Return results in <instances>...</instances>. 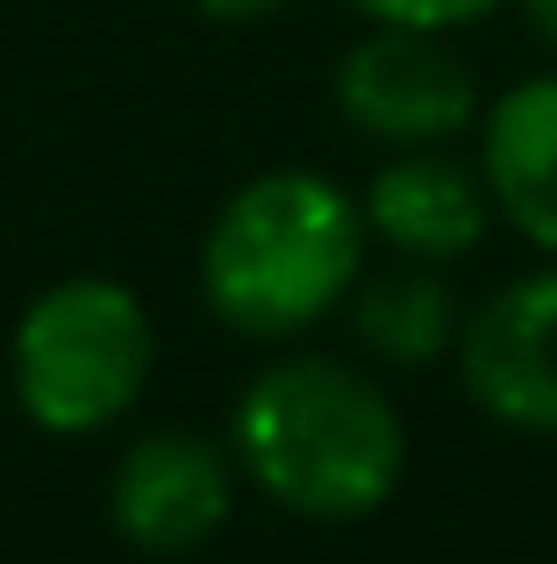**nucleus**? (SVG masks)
Instances as JSON below:
<instances>
[{
  "instance_id": "nucleus-12",
  "label": "nucleus",
  "mask_w": 557,
  "mask_h": 564,
  "mask_svg": "<svg viewBox=\"0 0 557 564\" xmlns=\"http://www.w3.org/2000/svg\"><path fill=\"white\" fill-rule=\"evenodd\" d=\"M522 22H529V36L557 57V0H522Z\"/></svg>"
},
{
  "instance_id": "nucleus-1",
  "label": "nucleus",
  "mask_w": 557,
  "mask_h": 564,
  "mask_svg": "<svg viewBox=\"0 0 557 564\" xmlns=\"http://www.w3.org/2000/svg\"><path fill=\"white\" fill-rule=\"evenodd\" d=\"M229 457L237 479L301 522H364L407 471V422L364 365L293 350L237 393Z\"/></svg>"
},
{
  "instance_id": "nucleus-7",
  "label": "nucleus",
  "mask_w": 557,
  "mask_h": 564,
  "mask_svg": "<svg viewBox=\"0 0 557 564\" xmlns=\"http://www.w3.org/2000/svg\"><path fill=\"white\" fill-rule=\"evenodd\" d=\"M364 229L372 243H386L393 258H422V264H458L487 243L493 229V193L479 165H458L444 143L422 151H393L364 186Z\"/></svg>"
},
{
  "instance_id": "nucleus-9",
  "label": "nucleus",
  "mask_w": 557,
  "mask_h": 564,
  "mask_svg": "<svg viewBox=\"0 0 557 564\" xmlns=\"http://www.w3.org/2000/svg\"><path fill=\"white\" fill-rule=\"evenodd\" d=\"M350 329L379 365H436L444 350H458L465 307L444 286V272L422 258H401L386 272H358L350 286Z\"/></svg>"
},
{
  "instance_id": "nucleus-3",
  "label": "nucleus",
  "mask_w": 557,
  "mask_h": 564,
  "mask_svg": "<svg viewBox=\"0 0 557 564\" xmlns=\"http://www.w3.org/2000/svg\"><path fill=\"white\" fill-rule=\"evenodd\" d=\"M157 365L151 307L122 279H57L22 307L8 344V379L43 436H100L143 400Z\"/></svg>"
},
{
  "instance_id": "nucleus-6",
  "label": "nucleus",
  "mask_w": 557,
  "mask_h": 564,
  "mask_svg": "<svg viewBox=\"0 0 557 564\" xmlns=\"http://www.w3.org/2000/svg\"><path fill=\"white\" fill-rule=\"evenodd\" d=\"M458 379L479 414L522 436H557V264L501 286L458 329Z\"/></svg>"
},
{
  "instance_id": "nucleus-2",
  "label": "nucleus",
  "mask_w": 557,
  "mask_h": 564,
  "mask_svg": "<svg viewBox=\"0 0 557 564\" xmlns=\"http://www.w3.org/2000/svg\"><path fill=\"white\" fill-rule=\"evenodd\" d=\"M364 207L301 165L258 172L200 236V301L251 344H293L350 301L364 272Z\"/></svg>"
},
{
  "instance_id": "nucleus-8",
  "label": "nucleus",
  "mask_w": 557,
  "mask_h": 564,
  "mask_svg": "<svg viewBox=\"0 0 557 564\" xmlns=\"http://www.w3.org/2000/svg\"><path fill=\"white\" fill-rule=\"evenodd\" d=\"M479 172L493 215L557 258V72H536L479 108Z\"/></svg>"
},
{
  "instance_id": "nucleus-5",
  "label": "nucleus",
  "mask_w": 557,
  "mask_h": 564,
  "mask_svg": "<svg viewBox=\"0 0 557 564\" xmlns=\"http://www.w3.org/2000/svg\"><path fill=\"white\" fill-rule=\"evenodd\" d=\"M237 508V457L200 429H151L108 471V522L136 557H194Z\"/></svg>"
},
{
  "instance_id": "nucleus-10",
  "label": "nucleus",
  "mask_w": 557,
  "mask_h": 564,
  "mask_svg": "<svg viewBox=\"0 0 557 564\" xmlns=\"http://www.w3.org/2000/svg\"><path fill=\"white\" fill-rule=\"evenodd\" d=\"M343 8H358L364 22H407V29H472L487 22L501 0H343Z\"/></svg>"
},
{
  "instance_id": "nucleus-11",
  "label": "nucleus",
  "mask_w": 557,
  "mask_h": 564,
  "mask_svg": "<svg viewBox=\"0 0 557 564\" xmlns=\"http://www.w3.org/2000/svg\"><path fill=\"white\" fill-rule=\"evenodd\" d=\"M208 22H258V14H278L286 0H194Z\"/></svg>"
},
{
  "instance_id": "nucleus-4",
  "label": "nucleus",
  "mask_w": 557,
  "mask_h": 564,
  "mask_svg": "<svg viewBox=\"0 0 557 564\" xmlns=\"http://www.w3.org/2000/svg\"><path fill=\"white\" fill-rule=\"evenodd\" d=\"M336 115L358 137L386 151H422L450 143L479 122V79L444 29H407V22H372L343 57H336Z\"/></svg>"
}]
</instances>
